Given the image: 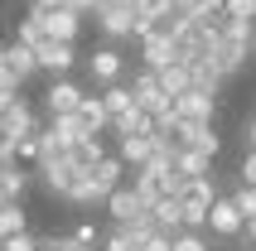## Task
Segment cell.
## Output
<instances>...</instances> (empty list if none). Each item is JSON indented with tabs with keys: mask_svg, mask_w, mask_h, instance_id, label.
Instances as JSON below:
<instances>
[{
	"mask_svg": "<svg viewBox=\"0 0 256 251\" xmlns=\"http://www.w3.org/2000/svg\"><path fill=\"white\" fill-rule=\"evenodd\" d=\"M174 116L188 126H203L218 116V92H203V87H188V92H179L174 97Z\"/></svg>",
	"mask_w": 256,
	"mask_h": 251,
	"instance_id": "obj_1",
	"label": "cell"
},
{
	"mask_svg": "<svg viewBox=\"0 0 256 251\" xmlns=\"http://www.w3.org/2000/svg\"><path fill=\"white\" fill-rule=\"evenodd\" d=\"M130 92H136V102H140L150 116H160V112H170V106H174V97L160 87V72H155V68H140V72H136Z\"/></svg>",
	"mask_w": 256,
	"mask_h": 251,
	"instance_id": "obj_2",
	"label": "cell"
},
{
	"mask_svg": "<svg viewBox=\"0 0 256 251\" xmlns=\"http://www.w3.org/2000/svg\"><path fill=\"white\" fill-rule=\"evenodd\" d=\"M34 54H39V68H44V72H54V78H68L72 63H78V54H72V39H54V34H48V39H44Z\"/></svg>",
	"mask_w": 256,
	"mask_h": 251,
	"instance_id": "obj_3",
	"label": "cell"
},
{
	"mask_svg": "<svg viewBox=\"0 0 256 251\" xmlns=\"http://www.w3.org/2000/svg\"><path fill=\"white\" fill-rule=\"evenodd\" d=\"M208 227H213V237H242V232H246V218H242V208H237V198H213Z\"/></svg>",
	"mask_w": 256,
	"mask_h": 251,
	"instance_id": "obj_4",
	"label": "cell"
},
{
	"mask_svg": "<svg viewBox=\"0 0 256 251\" xmlns=\"http://www.w3.org/2000/svg\"><path fill=\"white\" fill-rule=\"evenodd\" d=\"M82 97H87V92L72 82V78H54L48 92H44V112H48V116H72Z\"/></svg>",
	"mask_w": 256,
	"mask_h": 251,
	"instance_id": "obj_5",
	"label": "cell"
},
{
	"mask_svg": "<svg viewBox=\"0 0 256 251\" xmlns=\"http://www.w3.org/2000/svg\"><path fill=\"white\" fill-rule=\"evenodd\" d=\"M39 174H44V188H48V194L68 198L72 188H78V179H82L87 169H78L72 160H48V164H39Z\"/></svg>",
	"mask_w": 256,
	"mask_h": 251,
	"instance_id": "obj_6",
	"label": "cell"
},
{
	"mask_svg": "<svg viewBox=\"0 0 256 251\" xmlns=\"http://www.w3.org/2000/svg\"><path fill=\"white\" fill-rule=\"evenodd\" d=\"M87 72H92V82H121V72H126V58H121V48H92V58H87Z\"/></svg>",
	"mask_w": 256,
	"mask_h": 251,
	"instance_id": "obj_7",
	"label": "cell"
},
{
	"mask_svg": "<svg viewBox=\"0 0 256 251\" xmlns=\"http://www.w3.org/2000/svg\"><path fill=\"white\" fill-rule=\"evenodd\" d=\"M106 212H112V222H136L140 212H150V203H145V198L136 194V184H130V188H112V194H106Z\"/></svg>",
	"mask_w": 256,
	"mask_h": 251,
	"instance_id": "obj_8",
	"label": "cell"
},
{
	"mask_svg": "<svg viewBox=\"0 0 256 251\" xmlns=\"http://www.w3.org/2000/svg\"><path fill=\"white\" fill-rule=\"evenodd\" d=\"M0 126L10 130V136H39V116H34V106H29L24 97H14L5 112H0Z\"/></svg>",
	"mask_w": 256,
	"mask_h": 251,
	"instance_id": "obj_9",
	"label": "cell"
},
{
	"mask_svg": "<svg viewBox=\"0 0 256 251\" xmlns=\"http://www.w3.org/2000/svg\"><path fill=\"white\" fill-rule=\"evenodd\" d=\"M121 174H126V160H121V154H102L97 164L87 169V179L97 184V194H102V198L112 194V188H121Z\"/></svg>",
	"mask_w": 256,
	"mask_h": 251,
	"instance_id": "obj_10",
	"label": "cell"
},
{
	"mask_svg": "<svg viewBox=\"0 0 256 251\" xmlns=\"http://www.w3.org/2000/svg\"><path fill=\"white\" fill-rule=\"evenodd\" d=\"M213 160H218V154H208V150H194V145H184V150L174 154V174H179V188H184L188 179L208 174V169H213Z\"/></svg>",
	"mask_w": 256,
	"mask_h": 251,
	"instance_id": "obj_11",
	"label": "cell"
},
{
	"mask_svg": "<svg viewBox=\"0 0 256 251\" xmlns=\"http://www.w3.org/2000/svg\"><path fill=\"white\" fill-rule=\"evenodd\" d=\"M174 58H179L174 34H145L140 39V63L145 68H164V63H174Z\"/></svg>",
	"mask_w": 256,
	"mask_h": 251,
	"instance_id": "obj_12",
	"label": "cell"
},
{
	"mask_svg": "<svg viewBox=\"0 0 256 251\" xmlns=\"http://www.w3.org/2000/svg\"><path fill=\"white\" fill-rule=\"evenodd\" d=\"M72 116H78V126H82V136H102V130L112 126V112H106V102H102V97H82Z\"/></svg>",
	"mask_w": 256,
	"mask_h": 251,
	"instance_id": "obj_13",
	"label": "cell"
},
{
	"mask_svg": "<svg viewBox=\"0 0 256 251\" xmlns=\"http://www.w3.org/2000/svg\"><path fill=\"white\" fill-rule=\"evenodd\" d=\"M5 54H10V72H14V82H20V87L39 72V54H34V44L14 39V44H5Z\"/></svg>",
	"mask_w": 256,
	"mask_h": 251,
	"instance_id": "obj_14",
	"label": "cell"
},
{
	"mask_svg": "<svg viewBox=\"0 0 256 251\" xmlns=\"http://www.w3.org/2000/svg\"><path fill=\"white\" fill-rule=\"evenodd\" d=\"M112 130H116V136H155V116L136 102L130 112H121V116L112 121Z\"/></svg>",
	"mask_w": 256,
	"mask_h": 251,
	"instance_id": "obj_15",
	"label": "cell"
},
{
	"mask_svg": "<svg viewBox=\"0 0 256 251\" xmlns=\"http://www.w3.org/2000/svg\"><path fill=\"white\" fill-rule=\"evenodd\" d=\"M136 20H140L136 10H106V14H97V24H102L106 39H136Z\"/></svg>",
	"mask_w": 256,
	"mask_h": 251,
	"instance_id": "obj_16",
	"label": "cell"
},
{
	"mask_svg": "<svg viewBox=\"0 0 256 251\" xmlns=\"http://www.w3.org/2000/svg\"><path fill=\"white\" fill-rule=\"evenodd\" d=\"M150 212H155V222L164 227V232H184V203H179V194L150 203Z\"/></svg>",
	"mask_w": 256,
	"mask_h": 251,
	"instance_id": "obj_17",
	"label": "cell"
},
{
	"mask_svg": "<svg viewBox=\"0 0 256 251\" xmlns=\"http://www.w3.org/2000/svg\"><path fill=\"white\" fill-rule=\"evenodd\" d=\"M102 154H106V150H102V136H78V140H72V150H68V160L78 169H92Z\"/></svg>",
	"mask_w": 256,
	"mask_h": 251,
	"instance_id": "obj_18",
	"label": "cell"
},
{
	"mask_svg": "<svg viewBox=\"0 0 256 251\" xmlns=\"http://www.w3.org/2000/svg\"><path fill=\"white\" fill-rule=\"evenodd\" d=\"M78 29H82V14L68 10V5H58V10L48 14V34H54V39H78Z\"/></svg>",
	"mask_w": 256,
	"mask_h": 251,
	"instance_id": "obj_19",
	"label": "cell"
},
{
	"mask_svg": "<svg viewBox=\"0 0 256 251\" xmlns=\"http://www.w3.org/2000/svg\"><path fill=\"white\" fill-rule=\"evenodd\" d=\"M150 154H155V136H121V160H126V164L140 169Z\"/></svg>",
	"mask_w": 256,
	"mask_h": 251,
	"instance_id": "obj_20",
	"label": "cell"
},
{
	"mask_svg": "<svg viewBox=\"0 0 256 251\" xmlns=\"http://www.w3.org/2000/svg\"><path fill=\"white\" fill-rule=\"evenodd\" d=\"M222 82H228V72L218 68L213 58H203V63H194V87H203V92H222Z\"/></svg>",
	"mask_w": 256,
	"mask_h": 251,
	"instance_id": "obj_21",
	"label": "cell"
},
{
	"mask_svg": "<svg viewBox=\"0 0 256 251\" xmlns=\"http://www.w3.org/2000/svg\"><path fill=\"white\" fill-rule=\"evenodd\" d=\"M14 232H29L24 227V208H20V198H5V203H0V237H14Z\"/></svg>",
	"mask_w": 256,
	"mask_h": 251,
	"instance_id": "obj_22",
	"label": "cell"
},
{
	"mask_svg": "<svg viewBox=\"0 0 256 251\" xmlns=\"http://www.w3.org/2000/svg\"><path fill=\"white\" fill-rule=\"evenodd\" d=\"M0 188L10 198H24V188H29V174L20 169V160H10V164H0Z\"/></svg>",
	"mask_w": 256,
	"mask_h": 251,
	"instance_id": "obj_23",
	"label": "cell"
},
{
	"mask_svg": "<svg viewBox=\"0 0 256 251\" xmlns=\"http://www.w3.org/2000/svg\"><path fill=\"white\" fill-rule=\"evenodd\" d=\"M102 102H106V112H112V121H116L121 112H130V106H136V92H130V87H121V82H106Z\"/></svg>",
	"mask_w": 256,
	"mask_h": 251,
	"instance_id": "obj_24",
	"label": "cell"
},
{
	"mask_svg": "<svg viewBox=\"0 0 256 251\" xmlns=\"http://www.w3.org/2000/svg\"><path fill=\"white\" fill-rule=\"evenodd\" d=\"M14 39H24V44H34V48H39V44L48 39V20H39V14H24V20H20V34H14Z\"/></svg>",
	"mask_w": 256,
	"mask_h": 251,
	"instance_id": "obj_25",
	"label": "cell"
},
{
	"mask_svg": "<svg viewBox=\"0 0 256 251\" xmlns=\"http://www.w3.org/2000/svg\"><path fill=\"white\" fill-rule=\"evenodd\" d=\"M68 203H72V208H97V203H106V198H102V194H97V184L82 174V179H78V188L68 194Z\"/></svg>",
	"mask_w": 256,
	"mask_h": 251,
	"instance_id": "obj_26",
	"label": "cell"
},
{
	"mask_svg": "<svg viewBox=\"0 0 256 251\" xmlns=\"http://www.w3.org/2000/svg\"><path fill=\"white\" fill-rule=\"evenodd\" d=\"M170 10H174V0H136V14H145V20H160Z\"/></svg>",
	"mask_w": 256,
	"mask_h": 251,
	"instance_id": "obj_27",
	"label": "cell"
},
{
	"mask_svg": "<svg viewBox=\"0 0 256 251\" xmlns=\"http://www.w3.org/2000/svg\"><path fill=\"white\" fill-rule=\"evenodd\" d=\"M232 198H237V208H242V218L252 222V218H256V188H252V184H242V188H237Z\"/></svg>",
	"mask_w": 256,
	"mask_h": 251,
	"instance_id": "obj_28",
	"label": "cell"
},
{
	"mask_svg": "<svg viewBox=\"0 0 256 251\" xmlns=\"http://www.w3.org/2000/svg\"><path fill=\"white\" fill-rule=\"evenodd\" d=\"M174 251H208V242H203L198 232H188V227H184V232H174Z\"/></svg>",
	"mask_w": 256,
	"mask_h": 251,
	"instance_id": "obj_29",
	"label": "cell"
},
{
	"mask_svg": "<svg viewBox=\"0 0 256 251\" xmlns=\"http://www.w3.org/2000/svg\"><path fill=\"white\" fill-rule=\"evenodd\" d=\"M44 246H48V251H92L82 237H78V232H72V237H48Z\"/></svg>",
	"mask_w": 256,
	"mask_h": 251,
	"instance_id": "obj_30",
	"label": "cell"
},
{
	"mask_svg": "<svg viewBox=\"0 0 256 251\" xmlns=\"http://www.w3.org/2000/svg\"><path fill=\"white\" fill-rule=\"evenodd\" d=\"M228 14H232V20H246V24H256V0H228Z\"/></svg>",
	"mask_w": 256,
	"mask_h": 251,
	"instance_id": "obj_31",
	"label": "cell"
},
{
	"mask_svg": "<svg viewBox=\"0 0 256 251\" xmlns=\"http://www.w3.org/2000/svg\"><path fill=\"white\" fill-rule=\"evenodd\" d=\"M44 242L39 237H29V232H14V237H5V251H39Z\"/></svg>",
	"mask_w": 256,
	"mask_h": 251,
	"instance_id": "obj_32",
	"label": "cell"
},
{
	"mask_svg": "<svg viewBox=\"0 0 256 251\" xmlns=\"http://www.w3.org/2000/svg\"><path fill=\"white\" fill-rule=\"evenodd\" d=\"M14 145H20V136H10V130L0 126V164H10V160H14Z\"/></svg>",
	"mask_w": 256,
	"mask_h": 251,
	"instance_id": "obj_33",
	"label": "cell"
},
{
	"mask_svg": "<svg viewBox=\"0 0 256 251\" xmlns=\"http://www.w3.org/2000/svg\"><path fill=\"white\" fill-rule=\"evenodd\" d=\"M63 0H29V14H39V20H48V14L58 10Z\"/></svg>",
	"mask_w": 256,
	"mask_h": 251,
	"instance_id": "obj_34",
	"label": "cell"
},
{
	"mask_svg": "<svg viewBox=\"0 0 256 251\" xmlns=\"http://www.w3.org/2000/svg\"><path fill=\"white\" fill-rule=\"evenodd\" d=\"M0 87H20V82H14V72H10V54H5V44H0Z\"/></svg>",
	"mask_w": 256,
	"mask_h": 251,
	"instance_id": "obj_35",
	"label": "cell"
},
{
	"mask_svg": "<svg viewBox=\"0 0 256 251\" xmlns=\"http://www.w3.org/2000/svg\"><path fill=\"white\" fill-rule=\"evenodd\" d=\"M242 184L256 188V150H246V160H242Z\"/></svg>",
	"mask_w": 256,
	"mask_h": 251,
	"instance_id": "obj_36",
	"label": "cell"
},
{
	"mask_svg": "<svg viewBox=\"0 0 256 251\" xmlns=\"http://www.w3.org/2000/svg\"><path fill=\"white\" fill-rule=\"evenodd\" d=\"M106 10H136V0H97V14H106Z\"/></svg>",
	"mask_w": 256,
	"mask_h": 251,
	"instance_id": "obj_37",
	"label": "cell"
},
{
	"mask_svg": "<svg viewBox=\"0 0 256 251\" xmlns=\"http://www.w3.org/2000/svg\"><path fill=\"white\" fill-rule=\"evenodd\" d=\"M68 10H78V14H97V0H63Z\"/></svg>",
	"mask_w": 256,
	"mask_h": 251,
	"instance_id": "obj_38",
	"label": "cell"
},
{
	"mask_svg": "<svg viewBox=\"0 0 256 251\" xmlns=\"http://www.w3.org/2000/svg\"><path fill=\"white\" fill-rule=\"evenodd\" d=\"M78 237H82L87 246H92V242H97V222H82V227H78Z\"/></svg>",
	"mask_w": 256,
	"mask_h": 251,
	"instance_id": "obj_39",
	"label": "cell"
},
{
	"mask_svg": "<svg viewBox=\"0 0 256 251\" xmlns=\"http://www.w3.org/2000/svg\"><path fill=\"white\" fill-rule=\"evenodd\" d=\"M14 97H20V87H0V112H5V106H10Z\"/></svg>",
	"mask_w": 256,
	"mask_h": 251,
	"instance_id": "obj_40",
	"label": "cell"
},
{
	"mask_svg": "<svg viewBox=\"0 0 256 251\" xmlns=\"http://www.w3.org/2000/svg\"><path fill=\"white\" fill-rule=\"evenodd\" d=\"M242 136H246V150H256V116L246 121V130H242Z\"/></svg>",
	"mask_w": 256,
	"mask_h": 251,
	"instance_id": "obj_41",
	"label": "cell"
},
{
	"mask_svg": "<svg viewBox=\"0 0 256 251\" xmlns=\"http://www.w3.org/2000/svg\"><path fill=\"white\" fill-rule=\"evenodd\" d=\"M246 242H252V246H256V218H252V222H246Z\"/></svg>",
	"mask_w": 256,
	"mask_h": 251,
	"instance_id": "obj_42",
	"label": "cell"
},
{
	"mask_svg": "<svg viewBox=\"0 0 256 251\" xmlns=\"http://www.w3.org/2000/svg\"><path fill=\"white\" fill-rule=\"evenodd\" d=\"M174 5H179V10H194V5H198V0H174Z\"/></svg>",
	"mask_w": 256,
	"mask_h": 251,
	"instance_id": "obj_43",
	"label": "cell"
},
{
	"mask_svg": "<svg viewBox=\"0 0 256 251\" xmlns=\"http://www.w3.org/2000/svg\"><path fill=\"white\" fill-rule=\"evenodd\" d=\"M5 198H10V194H5V188H0V203H5Z\"/></svg>",
	"mask_w": 256,
	"mask_h": 251,
	"instance_id": "obj_44",
	"label": "cell"
},
{
	"mask_svg": "<svg viewBox=\"0 0 256 251\" xmlns=\"http://www.w3.org/2000/svg\"><path fill=\"white\" fill-rule=\"evenodd\" d=\"M39 251H48V246H39Z\"/></svg>",
	"mask_w": 256,
	"mask_h": 251,
	"instance_id": "obj_45",
	"label": "cell"
}]
</instances>
